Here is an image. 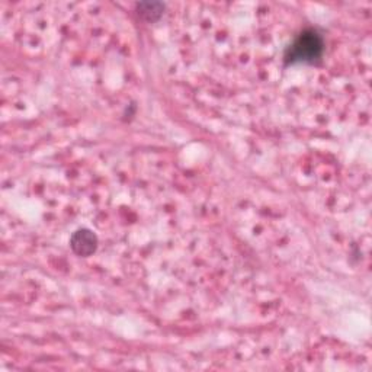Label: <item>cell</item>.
I'll return each instance as SVG.
<instances>
[{
	"mask_svg": "<svg viewBox=\"0 0 372 372\" xmlns=\"http://www.w3.org/2000/svg\"><path fill=\"white\" fill-rule=\"evenodd\" d=\"M70 247L81 257L92 256L98 249V237L92 230L81 229L70 237Z\"/></svg>",
	"mask_w": 372,
	"mask_h": 372,
	"instance_id": "cell-2",
	"label": "cell"
},
{
	"mask_svg": "<svg viewBox=\"0 0 372 372\" xmlns=\"http://www.w3.org/2000/svg\"><path fill=\"white\" fill-rule=\"evenodd\" d=\"M323 40L314 29L303 31L286 50L288 63H314L323 54Z\"/></svg>",
	"mask_w": 372,
	"mask_h": 372,
	"instance_id": "cell-1",
	"label": "cell"
},
{
	"mask_svg": "<svg viewBox=\"0 0 372 372\" xmlns=\"http://www.w3.org/2000/svg\"><path fill=\"white\" fill-rule=\"evenodd\" d=\"M137 11L138 15H141L144 19L147 21H156L162 16L163 11H165V5L162 4H140L137 5Z\"/></svg>",
	"mask_w": 372,
	"mask_h": 372,
	"instance_id": "cell-3",
	"label": "cell"
}]
</instances>
